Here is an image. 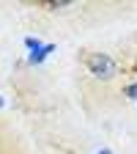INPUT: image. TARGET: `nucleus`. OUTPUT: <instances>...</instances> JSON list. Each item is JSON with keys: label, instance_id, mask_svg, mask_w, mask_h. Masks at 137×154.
<instances>
[{"label": "nucleus", "instance_id": "obj_3", "mask_svg": "<svg viewBox=\"0 0 137 154\" xmlns=\"http://www.w3.org/2000/svg\"><path fill=\"white\" fill-rule=\"evenodd\" d=\"M126 96H129V99H134V102H137V83L126 85Z\"/></svg>", "mask_w": 137, "mask_h": 154}, {"label": "nucleus", "instance_id": "obj_2", "mask_svg": "<svg viewBox=\"0 0 137 154\" xmlns=\"http://www.w3.org/2000/svg\"><path fill=\"white\" fill-rule=\"evenodd\" d=\"M52 50H55L52 44H47V47H41V50H38V52H33V55H30V63H41V61H44V58H47V55H49Z\"/></svg>", "mask_w": 137, "mask_h": 154}, {"label": "nucleus", "instance_id": "obj_1", "mask_svg": "<svg viewBox=\"0 0 137 154\" xmlns=\"http://www.w3.org/2000/svg\"><path fill=\"white\" fill-rule=\"evenodd\" d=\"M85 63H88L91 74H96V77L110 80V77L115 74V61H112L110 55H104V52H91V55L85 58Z\"/></svg>", "mask_w": 137, "mask_h": 154}, {"label": "nucleus", "instance_id": "obj_5", "mask_svg": "<svg viewBox=\"0 0 137 154\" xmlns=\"http://www.w3.org/2000/svg\"><path fill=\"white\" fill-rule=\"evenodd\" d=\"M0 107H3V96H0Z\"/></svg>", "mask_w": 137, "mask_h": 154}, {"label": "nucleus", "instance_id": "obj_4", "mask_svg": "<svg viewBox=\"0 0 137 154\" xmlns=\"http://www.w3.org/2000/svg\"><path fill=\"white\" fill-rule=\"evenodd\" d=\"M96 154H112V151L110 149H102V151H96Z\"/></svg>", "mask_w": 137, "mask_h": 154}]
</instances>
